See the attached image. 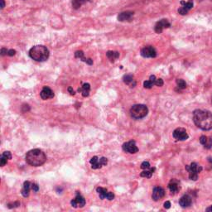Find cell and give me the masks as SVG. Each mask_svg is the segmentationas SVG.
<instances>
[{"label": "cell", "mask_w": 212, "mask_h": 212, "mask_svg": "<svg viewBox=\"0 0 212 212\" xmlns=\"http://www.w3.org/2000/svg\"><path fill=\"white\" fill-rule=\"evenodd\" d=\"M195 124L202 130L212 129V114L207 110L196 109L193 112Z\"/></svg>", "instance_id": "cell-1"}, {"label": "cell", "mask_w": 212, "mask_h": 212, "mask_svg": "<svg viewBox=\"0 0 212 212\" xmlns=\"http://www.w3.org/2000/svg\"><path fill=\"white\" fill-rule=\"evenodd\" d=\"M26 162L27 164L32 167H40L42 166L47 161V156L43 151L40 149H32L27 153L26 154Z\"/></svg>", "instance_id": "cell-2"}, {"label": "cell", "mask_w": 212, "mask_h": 212, "mask_svg": "<svg viewBox=\"0 0 212 212\" xmlns=\"http://www.w3.org/2000/svg\"><path fill=\"white\" fill-rule=\"evenodd\" d=\"M50 55L49 50L47 48V47L42 45H37L32 47L29 51V56L32 60L38 62H42L48 59Z\"/></svg>", "instance_id": "cell-3"}, {"label": "cell", "mask_w": 212, "mask_h": 212, "mask_svg": "<svg viewBox=\"0 0 212 212\" xmlns=\"http://www.w3.org/2000/svg\"><path fill=\"white\" fill-rule=\"evenodd\" d=\"M148 114V109L145 105H134L130 109V115L134 119H141Z\"/></svg>", "instance_id": "cell-4"}, {"label": "cell", "mask_w": 212, "mask_h": 212, "mask_svg": "<svg viewBox=\"0 0 212 212\" xmlns=\"http://www.w3.org/2000/svg\"><path fill=\"white\" fill-rule=\"evenodd\" d=\"M186 170L189 172V178L192 181L198 179V175L202 171V168L196 162H192L191 165L186 166Z\"/></svg>", "instance_id": "cell-5"}, {"label": "cell", "mask_w": 212, "mask_h": 212, "mask_svg": "<svg viewBox=\"0 0 212 212\" xmlns=\"http://www.w3.org/2000/svg\"><path fill=\"white\" fill-rule=\"evenodd\" d=\"M90 164H91V168L92 169H100L104 166H106L107 163H108V160L107 158L105 157H98L97 156L93 157L91 159H90Z\"/></svg>", "instance_id": "cell-6"}, {"label": "cell", "mask_w": 212, "mask_h": 212, "mask_svg": "<svg viewBox=\"0 0 212 212\" xmlns=\"http://www.w3.org/2000/svg\"><path fill=\"white\" fill-rule=\"evenodd\" d=\"M140 54L145 58H154L157 56V51L153 46H147L141 50Z\"/></svg>", "instance_id": "cell-7"}, {"label": "cell", "mask_w": 212, "mask_h": 212, "mask_svg": "<svg viewBox=\"0 0 212 212\" xmlns=\"http://www.w3.org/2000/svg\"><path fill=\"white\" fill-rule=\"evenodd\" d=\"M188 134L185 129L183 128H177L173 131V137L179 141H185L188 138Z\"/></svg>", "instance_id": "cell-8"}, {"label": "cell", "mask_w": 212, "mask_h": 212, "mask_svg": "<svg viewBox=\"0 0 212 212\" xmlns=\"http://www.w3.org/2000/svg\"><path fill=\"white\" fill-rule=\"evenodd\" d=\"M70 204L74 208H82L85 206V199L77 191L75 199L70 201Z\"/></svg>", "instance_id": "cell-9"}, {"label": "cell", "mask_w": 212, "mask_h": 212, "mask_svg": "<svg viewBox=\"0 0 212 212\" xmlns=\"http://www.w3.org/2000/svg\"><path fill=\"white\" fill-rule=\"evenodd\" d=\"M97 192L100 196V198L101 200L108 199L109 200H112L114 198V194L110 191H108V190L103 187H98L96 189Z\"/></svg>", "instance_id": "cell-10"}, {"label": "cell", "mask_w": 212, "mask_h": 212, "mask_svg": "<svg viewBox=\"0 0 212 212\" xmlns=\"http://www.w3.org/2000/svg\"><path fill=\"white\" fill-rule=\"evenodd\" d=\"M123 150L126 152V153H136L138 152V148L136 146V144L134 141H129V142H127L124 143L122 146Z\"/></svg>", "instance_id": "cell-11"}, {"label": "cell", "mask_w": 212, "mask_h": 212, "mask_svg": "<svg viewBox=\"0 0 212 212\" xmlns=\"http://www.w3.org/2000/svg\"><path fill=\"white\" fill-rule=\"evenodd\" d=\"M170 27H171V24L167 19H162L157 23L156 25L154 27V30L157 33H162V31L165 28H168Z\"/></svg>", "instance_id": "cell-12"}, {"label": "cell", "mask_w": 212, "mask_h": 212, "mask_svg": "<svg viewBox=\"0 0 212 212\" xmlns=\"http://www.w3.org/2000/svg\"><path fill=\"white\" fill-rule=\"evenodd\" d=\"M181 3L183 6L178 9V13L181 14V15H186V14H187L188 11L191 10L193 8V2L191 0L188 1L187 3L184 2V1H181Z\"/></svg>", "instance_id": "cell-13"}, {"label": "cell", "mask_w": 212, "mask_h": 212, "mask_svg": "<svg viewBox=\"0 0 212 212\" xmlns=\"http://www.w3.org/2000/svg\"><path fill=\"white\" fill-rule=\"evenodd\" d=\"M164 196H165V191H164V189L161 187H157L153 189V195H152V198L153 199V200L157 201V200L162 199V197H164Z\"/></svg>", "instance_id": "cell-14"}, {"label": "cell", "mask_w": 212, "mask_h": 212, "mask_svg": "<svg viewBox=\"0 0 212 212\" xmlns=\"http://www.w3.org/2000/svg\"><path fill=\"white\" fill-rule=\"evenodd\" d=\"M40 96L42 100H48V99H52L55 96V94L50 88L47 87V86H44L43 89L41 91V93H40Z\"/></svg>", "instance_id": "cell-15"}, {"label": "cell", "mask_w": 212, "mask_h": 212, "mask_svg": "<svg viewBox=\"0 0 212 212\" xmlns=\"http://www.w3.org/2000/svg\"><path fill=\"white\" fill-rule=\"evenodd\" d=\"M133 18V12L131 11H126L119 13L118 16V20L120 22H130Z\"/></svg>", "instance_id": "cell-16"}, {"label": "cell", "mask_w": 212, "mask_h": 212, "mask_svg": "<svg viewBox=\"0 0 212 212\" xmlns=\"http://www.w3.org/2000/svg\"><path fill=\"white\" fill-rule=\"evenodd\" d=\"M191 196H189L188 195H185L183 196H181V199L179 200V205L183 207V208H187V207H189V206L191 205Z\"/></svg>", "instance_id": "cell-17"}, {"label": "cell", "mask_w": 212, "mask_h": 212, "mask_svg": "<svg viewBox=\"0 0 212 212\" xmlns=\"http://www.w3.org/2000/svg\"><path fill=\"white\" fill-rule=\"evenodd\" d=\"M31 190H32V183H31L30 181H24L23 187V190H22V195L24 197H28Z\"/></svg>", "instance_id": "cell-18"}, {"label": "cell", "mask_w": 212, "mask_h": 212, "mask_svg": "<svg viewBox=\"0 0 212 212\" xmlns=\"http://www.w3.org/2000/svg\"><path fill=\"white\" fill-rule=\"evenodd\" d=\"M168 188L170 190V191L172 193H176L180 191L181 187L179 186V182L177 181H176L174 179H172V181L169 182L168 184Z\"/></svg>", "instance_id": "cell-19"}, {"label": "cell", "mask_w": 212, "mask_h": 212, "mask_svg": "<svg viewBox=\"0 0 212 212\" xmlns=\"http://www.w3.org/2000/svg\"><path fill=\"white\" fill-rule=\"evenodd\" d=\"M200 143L202 144L206 148L210 149L212 147V138L211 137H206V136H201L200 137Z\"/></svg>", "instance_id": "cell-20"}, {"label": "cell", "mask_w": 212, "mask_h": 212, "mask_svg": "<svg viewBox=\"0 0 212 212\" xmlns=\"http://www.w3.org/2000/svg\"><path fill=\"white\" fill-rule=\"evenodd\" d=\"M75 58H79L82 62H85L88 65H92L93 64V60H91L90 58H85L84 56V52L82 51H75Z\"/></svg>", "instance_id": "cell-21"}, {"label": "cell", "mask_w": 212, "mask_h": 212, "mask_svg": "<svg viewBox=\"0 0 212 212\" xmlns=\"http://www.w3.org/2000/svg\"><path fill=\"white\" fill-rule=\"evenodd\" d=\"M123 81L126 85H129L130 87H135L136 85V81L133 79V76L132 75H125L123 77Z\"/></svg>", "instance_id": "cell-22"}, {"label": "cell", "mask_w": 212, "mask_h": 212, "mask_svg": "<svg viewBox=\"0 0 212 212\" xmlns=\"http://www.w3.org/2000/svg\"><path fill=\"white\" fill-rule=\"evenodd\" d=\"M78 91L82 93L83 97H88L90 91V85L89 83H85L81 88L78 89Z\"/></svg>", "instance_id": "cell-23"}, {"label": "cell", "mask_w": 212, "mask_h": 212, "mask_svg": "<svg viewBox=\"0 0 212 212\" xmlns=\"http://www.w3.org/2000/svg\"><path fill=\"white\" fill-rule=\"evenodd\" d=\"M106 56L111 62H114L119 57V52L114 51H109L106 52Z\"/></svg>", "instance_id": "cell-24"}, {"label": "cell", "mask_w": 212, "mask_h": 212, "mask_svg": "<svg viewBox=\"0 0 212 212\" xmlns=\"http://www.w3.org/2000/svg\"><path fill=\"white\" fill-rule=\"evenodd\" d=\"M157 78L155 75H151L148 81H144V86L145 89H151L154 85H155V81H156Z\"/></svg>", "instance_id": "cell-25"}, {"label": "cell", "mask_w": 212, "mask_h": 212, "mask_svg": "<svg viewBox=\"0 0 212 212\" xmlns=\"http://www.w3.org/2000/svg\"><path fill=\"white\" fill-rule=\"evenodd\" d=\"M88 2H90V0H73L72 1V7L75 9H78L80 8L83 4L86 3Z\"/></svg>", "instance_id": "cell-26"}, {"label": "cell", "mask_w": 212, "mask_h": 212, "mask_svg": "<svg viewBox=\"0 0 212 212\" xmlns=\"http://www.w3.org/2000/svg\"><path fill=\"white\" fill-rule=\"evenodd\" d=\"M154 171H155V168H150V169H148V170H144V172H141L140 176H141L142 177L150 178V177L153 176V174Z\"/></svg>", "instance_id": "cell-27"}, {"label": "cell", "mask_w": 212, "mask_h": 212, "mask_svg": "<svg viewBox=\"0 0 212 212\" xmlns=\"http://www.w3.org/2000/svg\"><path fill=\"white\" fill-rule=\"evenodd\" d=\"M176 84H177V87L181 90H183V89H186L187 88V83L184 80H181V79H178L176 81Z\"/></svg>", "instance_id": "cell-28"}, {"label": "cell", "mask_w": 212, "mask_h": 212, "mask_svg": "<svg viewBox=\"0 0 212 212\" xmlns=\"http://www.w3.org/2000/svg\"><path fill=\"white\" fill-rule=\"evenodd\" d=\"M8 158L7 157H5L4 156H1V157H0V165H1V167H3V166H5L7 164V162H8Z\"/></svg>", "instance_id": "cell-29"}, {"label": "cell", "mask_w": 212, "mask_h": 212, "mask_svg": "<svg viewBox=\"0 0 212 212\" xmlns=\"http://www.w3.org/2000/svg\"><path fill=\"white\" fill-rule=\"evenodd\" d=\"M141 168L144 170H148V169L151 168L150 163L148 162H144L141 164Z\"/></svg>", "instance_id": "cell-30"}, {"label": "cell", "mask_w": 212, "mask_h": 212, "mask_svg": "<svg viewBox=\"0 0 212 212\" xmlns=\"http://www.w3.org/2000/svg\"><path fill=\"white\" fill-rule=\"evenodd\" d=\"M19 206H20V202L16 201V202H14V203H12V204H8V207L10 208V209H12V208H15V207H18Z\"/></svg>", "instance_id": "cell-31"}, {"label": "cell", "mask_w": 212, "mask_h": 212, "mask_svg": "<svg viewBox=\"0 0 212 212\" xmlns=\"http://www.w3.org/2000/svg\"><path fill=\"white\" fill-rule=\"evenodd\" d=\"M3 156H4L5 157H7L8 160H10V159H12V154H11V153L9 152V151H6V152H4L3 154H2Z\"/></svg>", "instance_id": "cell-32"}, {"label": "cell", "mask_w": 212, "mask_h": 212, "mask_svg": "<svg viewBox=\"0 0 212 212\" xmlns=\"http://www.w3.org/2000/svg\"><path fill=\"white\" fill-rule=\"evenodd\" d=\"M163 81H162V79H157L156 81H155V85H157V86H159V87H161V86H162L163 85Z\"/></svg>", "instance_id": "cell-33"}, {"label": "cell", "mask_w": 212, "mask_h": 212, "mask_svg": "<svg viewBox=\"0 0 212 212\" xmlns=\"http://www.w3.org/2000/svg\"><path fill=\"white\" fill-rule=\"evenodd\" d=\"M38 190H39V187H38V184H36V183H32V191H35V192H38Z\"/></svg>", "instance_id": "cell-34"}, {"label": "cell", "mask_w": 212, "mask_h": 212, "mask_svg": "<svg viewBox=\"0 0 212 212\" xmlns=\"http://www.w3.org/2000/svg\"><path fill=\"white\" fill-rule=\"evenodd\" d=\"M8 50H7L6 48H4V47H3V48L1 49V56L8 55Z\"/></svg>", "instance_id": "cell-35"}, {"label": "cell", "mask_w": 212, "mask_h": 212, "mask_svg": "<svg viewBox=\"0 0 212 212\" xmlns=\"http://www.w3.org/2000/svg\"><path fill=\"white\" fill-rule=\"evenodd\" d=\"M15 54H16V51L13 50V49H11V50H8V56H14Z\"/></svg>", "instance_id": "cell-36"}, {"label": "cell", "mask_w": 212, "mask_h": 212, "mask_svg": "<svg viewBox=\"0 0 212 212\" xmlns=\"http://www.w3.org/2000/svg\"><path fill=\"white\" fill-rule=\"evenodd\" d=\"M170 207H171V202H170V201H166V202L164 203V208L169 209Z\"/></svg>", "instance_id": "cell-37"}, {"label": "cell", "mask_w": 212, "mask_h": 212, "mask_svg": "<svg viewBox=\"0 0 212 212\" xmlns=\"http://www.w3.org/2000/svg\"><path fill=\"white\" fill-rule=\"evenodd\" d=\"M67 90H68V92L71 95H75V92L74 91V90L72 89V87H69Z\"/></svg>", "instance_id": "cell-38"}, {"label": "cell", "mask_w": 212, "mask_h": 212, "mask_svg": "<svg viewBox=\"0 0 212 212\" xmlns=\"http://www.w3.org/2000/svg\"><path fill=\"white\" fill-rule=\"evenodd\" d=\"M1 3H2L1 9H3V8H4V7H5V2H4V0H1Z\"/></svg>", "instance_id": "cell-39"}, {"label": "cell", "mask_w": 212, "mask_h": 212, "mask_svg": "<svg viewBox=\"0 0 212 212\" xmlns=\"http://www.w3.org/2000/svg\"><path fill=\"white\" fill-rule=\"evenodd\" d=\"M206 211H212V206H210V207H208V208H206Z\"/></svg>", "instance_id": "cell-40"}, {"label": "cell", "mask_w": 212, "mask_h": 212, "mask_svg": "<svg viewBox=\"0 0 212 212\" xmlns=\"http://www.w3.org/2000/svg\"><path fill=\"white\" fill-rule=\"evenodd\" d=\"M208 161L211 162V167H212V158H210V157H209V158H208Z\"/></svg>", "instance_id": "cell-41"}, {"label": "cell", "mask_w": 212, "mask_h": 212, "mask_svg": "<svg viewBox=\"0 0 212 212\" xmlns=\"http://www.w3.org/2000/svg\"><path fill=\"white\" fill-rule=\"evenodd\" d=\"M211 102H212V100H211Z\"/></svg>", "instance_id": "cell-42"}]
</instances>
